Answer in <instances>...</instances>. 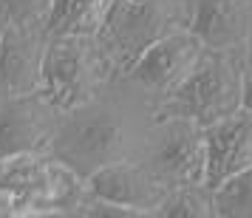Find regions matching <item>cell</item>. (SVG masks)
<instances>
[{"label": "cell", "mask_w": 252, "mask_h": 218, "mask_svg": "<svg viewBox=\"0 0 252 218\" xmlns=\"http://www.w3.org/2000/svg\"><path fill=\"white\" fill-rule=\"evenodd\" d=\"M244 60L247 43L235 48H204L190 77L159 105L156 114L187 116L210 125L244 105Z\"/></svg>", "instance_id": "obj_4"}, {"label": "cell", "mask_w": 252, "mask_h": 218, "mask_svg": "<svg viewBox=\"0 0 252 218\" xmlns=\"http://www.w3.org/2000/svg\"><path fill=\"white\" fill-rule=\"evenodd\" d=\"M111 0H54L48 14L51 34H96Z\"/></svg>", "instance_id": "obj_13"}, {"label": "cell", "mask_w": 252, "mask_h": 218, "mask_svg": "<svg viewBox=\"0 0 252 218\" xmlns=\"http://www.w3.org/2000/svg\"><path fill=\"white\" fill-rule=\"evenodd\" d=\"M207 136V187L216 190L229 176L252 164V108L241 105L235 114L204 125Z\"/></svg>", "instance_id": "obj_11"}, {"label": "cell", "mask_w": 252, "mask_h": 218, "mask_svg": "<svg viewBox=\"0 0 252 218\" xmlns=\"http://www.w3.org/2000/svg\"><path fill=\"white\" fill-rule=\"evenodd\" d=\"M190 29L204 48H235L252 34V0H193Z\"/></svg>", "instance_id": "obj_12"}, {"label": "cell", "mask_w": 252, "mask_h": 218, "mask_svg": "<svg viewBox=\"0 0 252 218\" xmlns=\"http://www.w3.org/2000/svg\"><path fill=\"white\" fill-rule=\"evenodd\" d=\"M139 161L167 190L179 184L204 182L207 173V136L204 125L187 116L156 114ZM207 184V182H204Z\"/></svg>", "instance_id": "obj_6"}, {"label": "cell", "mask_w": 252, "mask_h": 218, "mask_svg": "<svg viewBox=\"0 0 252 218\" xmlns=\"http://www.w3.org/2000/svg\"><path fill=\"white\" fill-rule=\"evenodd\" d=\"M48 37H51L48 26L0 29V93L3 96H20L40 88Z\"/></svg>", "instance_id": "obj_9"}, {"label": "cell", "mask_w": 252, "mask_h": 218, "mask_svg": "<svg viewBox=\"0 0 252 218\" xmlns=\"http://www.w3.org/2000/svg\"><path fill=\"white\" fill-rule=\"evenodd\" d=\"M201 51H204V43L195 37L193 29H179L145 48L142 57L125 71V77L142 93H148L159 111V105L167 96H173L176 88L190 77Z\"/></svg>", "instance_id": "obj_7"}, {"label": "cell", "mask_w": 252, "mask_h": 218, "mask_svg": "<svg viewBox=\"0 0 252 218\" xmlns=\"http://www.w3.org/2000/svg\"><path fill=\"white\" fill-rule=\"evenodd\" d=\"M153 218H218L213 187H207L204 182L170 187Z\"/></svg>", "instance_id": "obj_14"}, {"label": "cell", "mask_w": 252, "mask_h": 218, "mask_svg": "<svg viewBox=\"0 0 252 218\" xmlns=\"http://www.w3.org/2000/svg\"><path fill=\"white\" fill-rule=\"evenodd\" d=\"M0 195L6 198L12 218H74L85 195V179L48 150L0 156Z\"/></svg>", "instance_id": "obj_2"}, {"label": "cell", "mask_w": 252, "mask_h": 218, "mask_svg": "<svg viewBox=\"0 0 252 218\" xmlns=\"http://www.w3.org/2000/svg\"><path fill=\"white\" fill-rule=\"evenodd\" d=\"M116 77L94 34H51L43 57L40 88L60 111L88 102L105 82Z\"/></svg>", "instance_id": "obj_5"}, {"label": "cell", "mask_w": 252, "mask_h": 218, "mask_svg": "<svg viewBox=\"0 0 252 218\" xmlns=\"http://www.w3.org/2000/svg\"><path fill=\"white\" fill-rule=\"evenodd\" d=\"M193 0H111L96 43L116 77L125 74L142 51L179 29H190Z\"/></svg>", "instance_id": "obj_3"}, {"label": "cell", "mask_w": 252, "mask_h": 218, "mask_svg": "<svg viewBox=\"0 0 252 218\" xmlns=\"http://www.w3.org/2000/svg\"><path fill=\"white\" fill-rule=\"evenodd\" d=\"M218 218H252V164L213 190Z\"/></svg>", "instance_id": "obj_15"}, {"label": "cell", "mask_w": 252, "mask_h": 218, "mask_svg": "<svg viewBox=\"0 0 252 218\" xmlns=\"http://www.w3.org/2000/svg\"><path fill=\"white\" fill-rule=\"evenodd\" d=\"M244 108H252V34L247 40V60H244Z\"/></svg>", "instance_id": "obj_17"}, {"label": "cell", "mask_w": 252, "mask_h": 218, "mask_svg": "<svg viewBox=\"0 0 252 218\" xmlns=\"http://www.w3.org/2000/svg\"><path fill=\"white\" fill-rule=\"evenodd\" d=\"M153 122L156 102L125 74H119L105 82L88 102L63 111L48 153L80 179H88L99 167L139 159Z\"/></svg>", "instance_id": "obj_1"}, {"label": "cell", "mask_w": 252, "mask_h": 218, "mask_svg": "<svg viewBox=\"0 0 252 218\" xmlns=\"http://www.w3.org/2000/svg\"><path fill=\"white\" fill-rule=\"evenodd\" d=\"M3 102H6V96H3V93H0V111H3Z\"/></svg>", "instance_id": "obj_18"}, {"label": "cell", "mask_w": 252, "mask_h": 218, "mask_svg": "<svg viewBox=\"0 0 252 218\" xmlns=\"http://www.w3.org/2000/svg\"><path fill=\"white\" fill-rule=\"evenodd\" d=\"M85 184L99 198H108L114 204L130 207L142 218L156 216V207L167 195V187L139 159H127V161L108 164V167H99L96 173H91L85 179Z\"/></svg>", "instance_id": "obj_10"}, {"label": "cell", "mask_w": 252, "mask_h": 218, "mask_svg": "<svg viewBox=\"0 0 252 218\" xmlns=\"http://www.w3.org/2000/svg\"><path fill=\"white\" fill-rule=\"evenodd\" d=\"M54 0H0V29L48 26Z\"/></svg>", "instance_id": "obj_16"}, {"label": "cell", "mask_w": 252, "mask_h": 218, "mask_svg": "<svg viewBox=\"0 0 252 218\" xmlns=\"http://www.w3.org/2000/svg\"><path fill=\"white\" fill-rule=\"evenodd\" d=\"M63 111L43 88L20 96H6L0 111V156L46 153L57 133Z\"/></svg>", "instance_id": "obj_8"}]
</instances>
